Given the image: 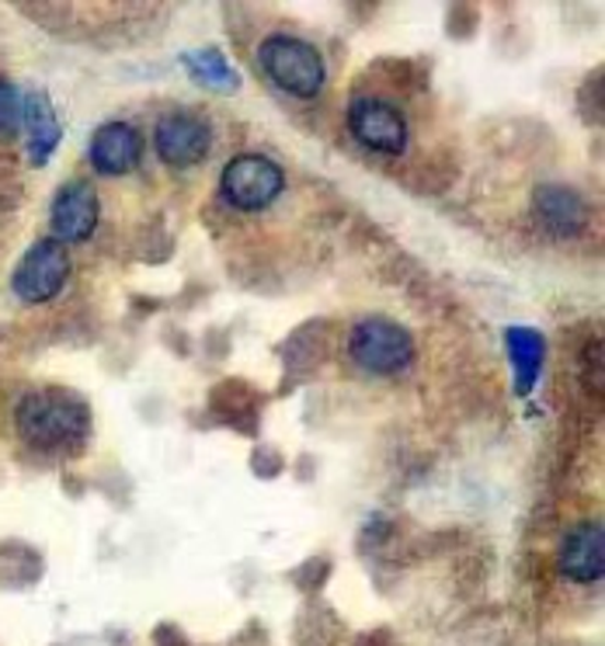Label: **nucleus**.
Instances as JSON below:
<instances>
[{
	"instance_id": "1a4fd4ad",
	"label": "nucleus",
	"mask_w": 605,
	"mask_h": 646,
	"mask_svg": "<svg viewBox=\"0 0 605 646\" xmlns=\"http://www.w3.org/2000/svg\"><path fill=\"white\" fill-rule=\"evenodd\" d=\"M140 156H143V140L126 122H105L91 140V164L97 174H108V178L129 174L140 164Z\"/></svg>"
},
{
	"instance_id": "ddd939ff",
	"label": "nucleus",
	"mask_w": 605,
	"mask_h": 646,
	"mask_svg": "<svg viewBox=\"0 0 605 646\" xmlns=\"http://www.w3.org/2000/svg\"><path fill=\"white\" fill-rule=\"evenodd\" d=\"M504 344H509V359L515 365V389L522 397L533 394V386L543 372V355H546L543 334H536L530 327H512L509 334H504Z\"/></svg>"
},
{
	"instance_id": "9b49d317",
	"label": "nucleus",
	"mask_w": 605,
	"mask_h": 646,
	"mask_svg": "<svg viewBox=\"0 0 605 646\" xmlns=\"http://www.w3.org/2000/svg\"><path fill=\"white\" fill-rule=\"evenodd\" d=\"M22 129H25V143H28V156L35 167H43L53 150L60 146V119H56V111L49 105V97L43 91H32L25 94V115H22Z\"/></svg>"
},
{
	"instance_id": "20e7f679",
	"label": "nucleus",
	"mask_w": 605,
	"mask_h": 646,
	"mask_svg": "<svg viewBox=\"0 0 605 646\" xmlns=\"http://www.w3.org/2000/svg\"><path fill=\"white\" fill-rule=\"evenodd\" d=\"M223 199L241 212H258L282 195L286 178L276 161L261 153H241L223 167Z\"/></svg>"
},
{
	"instance_id": "9d476101",
	"label": "nucleus",
	"mask_w": 605,
	"mask_h": 646,
	"mask_svg": "<svg viewBox=\"0 0 605 646\" xmlns=\"http://www.w3.org/2000/svg\"><path fill=\"white\" fill-rule=\"evenodd\" d=\"M605 571V539L595 521L571 528L560 542V574L578 584H592Z\"/></svg>"
},
{
	"instance_id": "4468645a",
	"label": "nucleus",
	"mask_w": 605,
	"mask_h": 646,
	"mask_svg": "<svg viewBox=\"0 0 605 646\" xmlns=\"http://www.w3.org/2000/svg\"><path fill=\"white\" fill-rule=\"evenodd\" d=\"M182 63H185V70L191 73L195 84H202V87L217 91V94H230V91H237V84H241L237 70H233V67L226 63V56H223L220 49H195V52H185Z\"/></svg>"
},
{
	"instance_id": "f8f14e48",
	"label": "nucleus",
	"mask_w": 605,
	"mask_h": 646,
	"mask_svg": "<svg viewBox=\"0 0 605 646\" xmlns=\"http://www.w3.org/2000/svg\"><path fill=\"white\" fill-rule=\"evenodd\" d=\"M536 215L546 230L557 233V237H571V233L584 226V202L571 188L543 185L536 191Z\"/></svg>"
},
{
	"instance_id": "7ed1b4c3",
	"label": "nucleus",
	"mask_w": 605,
	"mask_h": 646,
	"mask_svg": "<svg viewBox=\"0 0 605 646\" xmlns=\"http://www.w3.org/2000/svg\"><path fill=\"white\" fill-rule=\"evenodd\" d=\"M348 355L356 359L365 372L376 376H394V372L407 368L415 359V341L411 334L386 317H369L351 327L348 338Z\"/></svg>"
},
{
	"instance_id": "0eeeda50",
	"label": "nucleus",
	"mask_w": 605,
	"mask_h": 646,
	"mask_svg": "<svg viewBox=\"0 0 605 646\" xmlns=\"http://www.w3.org/2000/svg\"><path fill=\"white\" fill-rule=\"evenodd\" d=\"M209 122L191 111H167L153 129V146L167 167H195L209 153Z\"/></svg>"
},
{
	"instance_id": "f03ea898",
	"label": "nucleus",
	"mask_w": 605,
	"mask_h": 646,
	"mask_svg": "<svg viewBox=\"0 0 605 646\" xmlns=\"http://www.w3.org/2000/svg\"><path fill=\"white\" fill-rule=\"evenodd\" d=\"M258 63L279 91L303 97V102L317 97L327 81L324 56L296 35H268L258 46Z\"/></svg>"
},
{
	"instance_id": "423d86ee",
	"label": "nucleus",
	"mask_w": 605,
	"mask_h": 646,
	"mask_svg": "<svg viewBox=\"0 0 605 646\" xmlns=\"http://www.w3.org/2000/svg\"><path fill=\"white\" fill-rule=\"evenodd\" d=\"M348 129L362 146L386 156H397L407 146L404 115L389 102H380V97H356L348 105Z\"/></svg>"
},
{
	"instance_id": "f257e3e1",
	"label": "nucleus",
	"mask_w": 605,
	"mask_h": 646,
	"mask_svg": "<svg viewBox=\"0 0 605 646\" xmlns=\"http://www.w3.org/2000/svg\"><path fill=\"white\" fill-rule=\"evenodd\" d=\"M14 424H18V435L32 448L60 453V448L84 442L91 427V410L81 397L70 394V389L46 386L22 397V403L14 410Z\"/></svg>"
},
{
	"instance_id": "6e6552de",
	"label": "nucleus",
	"mask_w": 605,
	"mask_h": 646,
	"mask_svg": "<svg viewBox=\"0 0 605 646\" xmlns=\"http://www.w3.org/2000/svg\"><path fill=\"white\" fill-rule=\"evenodd\" d=\"M97 226V195L88 181H70L53 199V240L84 244Z\"/></svg>"
},
{
	"instance_id": "2eb2a0df",
	"label": "nucleus",
	"mask_w": 605,
	"mask_h": 646,
	"mask_svg": "<svg viewBox=\"0 0 605 646\" xmlns=\"http://www.w3.org/2000/svg\"><path fill=\"white\" fill-rule=\"evenodd\" d=\"M22 115H25V91L0 77V136L22 129Z\"/></svg>"
},
{
	"instance_id": "39448f33",
	"label": "nucleus",
	"mask_w": 605,
	"mask_h": 646,
	"mask_svg": "<svg viewBox=\"0 0 605 646\" xmlns=\"http://www.w3.org/2000/svg\"><path fill=\"white\" fill-rule=\"evenodd\" d=\"M70 275V254L60 240H38L25 250V258L18 261L11 289L22 303H49L56 292L63 289Z\"/></svg>"
}]
</instances>
